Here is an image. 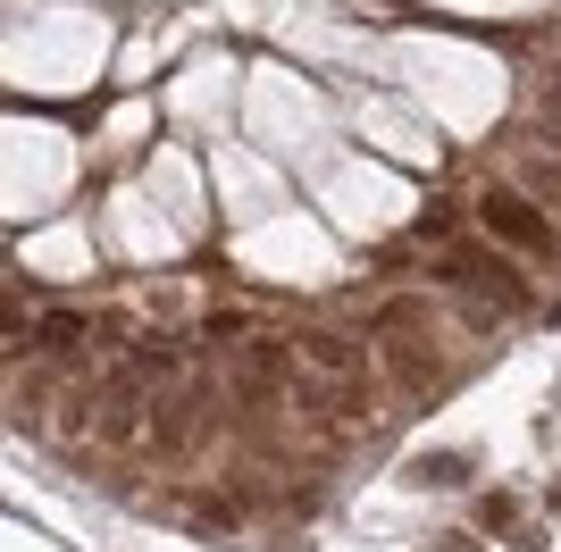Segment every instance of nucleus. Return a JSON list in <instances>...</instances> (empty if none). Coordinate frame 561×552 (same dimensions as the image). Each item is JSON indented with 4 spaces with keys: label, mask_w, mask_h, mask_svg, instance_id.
I'll list each match as a JSON object with an SVG mask.
<instances>
[{
    "label": "nucleus",
    "mask_w": 561,
    "mask_h": 552,
    "mask_svg": "<svg viewBox=\"0 0 561 552\" xmlns=\"http://www.w3.org/2000/svg\"><path fill=\"white\" fill-rule=\"evenodd\" d=\"M135 427H142L135 411H101V444H126V436H135Z\"/></svg>",
    "instance_id": "obj_11"
},
{
    "label": "nucleus",
    "mask_w": 561,
    "mask_h": 552,
    "mask_svg": "<svg viewBox=\"0 0 561 552\" xmlns=\"http://www.w3.org/2000/svg\"><path fill=\"white\" fill-rule=\"evenodd\" d=\"M135 368H142V377H176V368H185V352L168 344V335H142V344H135Z\"/></svg>",
    "instance_id": "obj_7"
},
{
    "label": "nucleus",
    "mask_w": 561,
    "mask_h": 552,
    "mask_svg": "<svg viewBox=\"0 0 561 552\" xmlns=\"http://www.w3.org/2000/svg\"><path fill=\"white\" fill-rule=\"evenodd\" d=\"M478 227H486L494 243H512V252H537V260L553 252V218H545L519 184H486V193H478Z\"/></svg>",
    "instance_id": "obj_1"
},
{
    "label": "nucleus",
    "mask_w": 561,
    "mask_h": 552,
    "mask_svg": "<svg viewBox=\"0 0 561 552\" xmlns=\"http://www.w3.org/2000/svg\"><path fill=\"white\" fill-rule=\"evenodd\" d=\"M512 184H519V193H528V202L545 209V218H561V151H545V142H537V151H519Z\"/></svg>",
    "instance_id": "obj_5"
},
{
    "label": "nucleus",
    "mask_w": 561,
    "mask_h": 552,
    "mask_svg": "<svg viewBox=\"0 0 561 552\" xmlns=\"http://www.w3.org/2000/svg\"><path fill=\"white\" fill-rule=\"evenodd\" d=\"M386 368H394V386H411V393H436V386H445V360H427L420 344H386Z\"/></svg>",
    "instance_id": "obj_6"
},
{
    "label": "nucleus",
    "mask_w": 561,
    "mask_h": 552,
    "mask_svg": "<svg viewBox=\"0 0 561 552\" xmlns=\"http://www.w3.org/2000/svg\"><path fill=\"white\" fill-rule=\"evenodd\" d=\"M537 101H545V117L561 126V76H545V92H537ZM553 151H561V135H553Z\"/></svg>",
    "instance_id": "obj_12"
},
{
    "label": "nucleus",
    "mask_w": 561,
    "mask_h": 552,
    "mask_svg": "<svg viewBox=\"0 0 561 552\" xmlns=\"http://www.w3.org/2000/svg\"><path fill=\"white\" fill-rule=\"evenodd\" d=\"M453 285H469V294L503 301V310H528V285H519V268L503 252H486V243H453Z\"/></svg>",
    "instance_id": "obj_2"
},
{
    "label": "nucleus",
    "mask_w": 561,
    "mask_h": 552,
    "mask_svg": "<svg viewBox=\"0 0 561 552\" xmlns=\"http://www.w3.org/2000/svg\"><path fill=\"white\" fill-rule=\"evenodd\" d=\"M84 344V319H76V310H50L43 319V352H76Z\"/></svg>",
    "instance_id": "obj_9"
},
{
    "label": "nucleus",
    "mask_w": 561,
    "mask_h": 552,
    "mask_svg": "<svg viewBox=\"0 0 561 552\" xmlns=\"http://www.w3.org/2000/svg\"><path fill=\"white\" fill-rule=\"evenodd\" d=\"M294 352H302V368H310V377H328V386L360 377V344H352V335H335V326H310V335H294Z\"/></svg>",
    "instance_id": "obj_4"
},
{
    "label": "nucleus",
    "mask_w": 561,
    "mask_h": 552,
    "mask_svg": "<svg viewBox=\"0 0 561 552\" xmlns=\"http://www.w3.org/2000/svg\"><path fill=\"white\" fill-rule=\"evenodd\" d=\"M234 377H243V393H252V402H268V393H294V377H302V352H294V335H252V344H243V360H234Z\"/></svg>",
    "instance_id": "obj_3"
},
{
    "label": "nucleus",
    "mask_w": 561,
    "mask_h": 552,
    "mask_svg": "<svg viewBox=\"0 0 561 552\" xmlns=\"http://www.w3.org/2000/svg\"><path fill=\"white\" fill-rule=\"evenodd\" d=\"M461 469H469L461 452H427V460H411V485H461Z\"/></svg>",
    "instance_id": "obj_8"
},
{
    "label": "nucleus",
    "mask_w": 561,
    "mask_h": 552,
    "mask_svg": "<svg viewBox=\"0 0 561 552\" xmlns=\"http://www.w3.org/2000/svg\"><path fill=\"white\" fill-rule=\"evenodd\" d=\"M151 444H168V452H185V444H193V418H176V411L160 402V418H151Z\"/></svg>",
    "instance_id": "obj_10"
}]
</instances>
